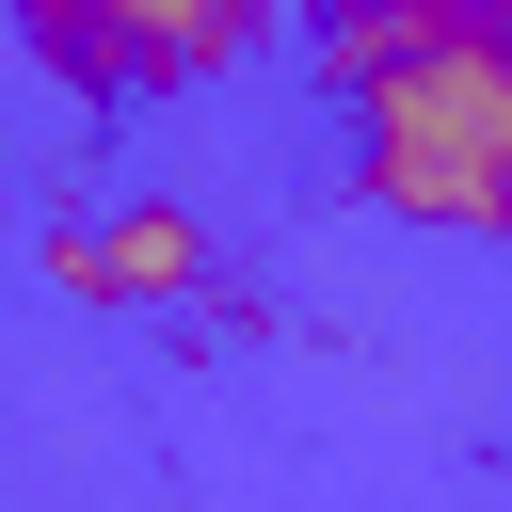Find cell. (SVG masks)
<instances>
[{
    "instance_id": "6da1fadb",
    "label": "cell",
    "mask_w": 512,
    "mask_h": 512,
    "mask_svg": "<svg viewBox=\"0 0 512 512\" xmlns=\"http://www.w3.org/2000/svg\"><path fill=\"white\" fill-rule=\"evenodd\" d=\"M352 176L400 224H512V32L480 0H352Z\"/></svg>"
},
{
    "instance_id": "3957f363",
    "label": "cell",
    "mask_w": 512,
    "mask_h": 512,
    "mask_svg": "<svg viewBox=\"0 0 512 512\" xmlns=\"http://www.w3.org/2000/svg\"><path fill=\"white\" fill-rule=\"evenodd\" d=\"M48 272H64L80 304H192V288H208V224H192V208H96V224L48 240Z\"/></svg>"
},
{
    "instance_id": "7a4b0ae2",
    "label": "cell",
    "mask_w": 512,
    "mask_h": 512,
    "mask_svg": "<svg viewBox=\"0 0 512 512\" xmlns=\"http://www.w3.org/2000/svg\"><path fill=\"white\" fill-rule=\"evenodd\" d=\"M16 32L80 96H176V80H224L272 32V0H16Z\"/></svg>"
}]
</instances>
